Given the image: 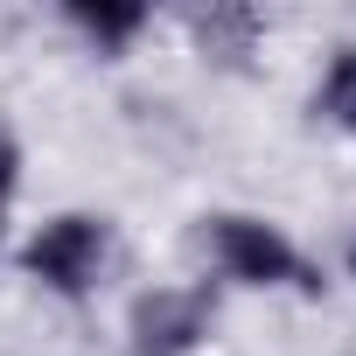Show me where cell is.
<instances>
[{
	"instance_id": "1",
	"label": "cell",
	"mask_w": 356,
	"mask_h": 356,
	"mask_svg": "<svg viewBox=\"0 0 356 356\" xmlns=\"http://www.w3.org/2000/svg\"><path fill=\"white\" fill-rule=\"evenodd\" d=\"M22 273L42 280L56 300H84L105 286L112 273V224L91 210H63L49 224H35V238L22 245Z\"/></svg>"
},
{
	"instance_id": "2",
	"label": "cell",
	"mask_w": 356,
	"mask_h": 356,
	"mask_svg": "<svg viewBox=\"0 0 356 356\" xmlns=\"http://www.w3.org/2000/svg\"><path fill=\"white\" fill-rule=\"evenodd\" d=\"M210 259L224 280L238 286H293V293H321V273L300 259V245L266 224V217H210Z\"/></svg>"
},
{
	"instance_id": "3",
	"label": "cell",
	"mask_w": 356,
	"mask_h": 356,
	"mask_svg": "<svg viewBox=\"0 0 356 356\" xmlns=\"http://www.w3.org/2000/svg\"><path fill=\"white\" fill-rule=\"evenodd\" d=\"M217 328V293L210 286H147L126 314V349L133 356H196Z\"/></svg>"
},
{
	"instance_id": "4",
	"label": "cell",
	"mask_w": 356,
	"mask_h": 356,
	"mask_svg": "<svg viewBox=\"0 0 356 356\" xmlns=\"http://www.w3.org/2000/svg\"><path fill=\"white\" fill-rule=\"evenodd\" d=\"M63 22H70L98 56H119V49L147 29V8H140V0H70Z\"/></svg>"
},
{
	"instance_id": "5",
	"label": "cell",
	"mask_w": 356,
	"mask_h": 356,
	"mask_svg": "<svg viewBox=\"0 0 356 356\" xmlns=\"http://www.w3.org/2000/svg\"><path fill=\"white\" fill-rule=\"evenodd\" d=\"M314 112H321L335 133H356V42H349V49H335V63L321 70Z\"/></svg>"
},
{
	"instance_id": "6",
	"label": "cell",
	"mask_w": 356,
	"mask_h": 356,
	"mask_svg": "<svg viewBox=\"0 0 356 356\" xmlns=\"http://www.w3.org/2000/svg\"><path fill=\"white\" fill-rule=\"evenodd\" d=\"M196 35H203L210 56H245V49L259 42V15H252V8H210V15L196 22Z\"/></svg>"
},
{
	"instance_id": "7",
	"label": "cell",
	"mask_w": 356,
	"mask_h": 356,
	"mask_svg": "<svg viewBox=\"0 0 356 356\" xmlns=\"http://www.w3.org/2000/svg\"><path fill=\"white\" fill-rule=\"evenodd\" d=\"M8 196H15V147L0 140V217H8Z\"/></svg>"
},
{
	"instance_id": "8",
	"label": "cell",
	"mask_w": 356,
	"mask_h": 356,
	"mask_svg": "<svg viewBox=\"0 0 356 356\" xmlns=\"http://www.w3.org/2000/svg\"><path fill=\"white\" fill-rule=\"evenodd\" d=\"M349 273H356V245H349Z\"/></svg>"
}]
</instances>
